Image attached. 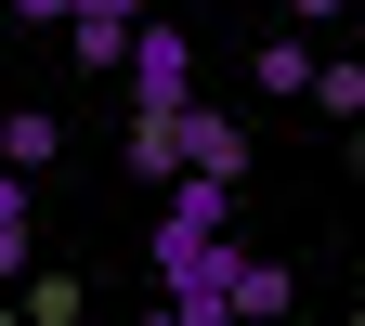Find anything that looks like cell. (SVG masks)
<instances>
[{
  "label": "cell",
  "instance_id": "cell-12",
  "mask_svg": "<svg viewBox=\"0 0 365 326\" xmlns=\"http://www.w3.org/2000/svg\"><path fill=\"white\" fill-rule=\"evenodd\" d=\"M287 14H300V26H339V14H352V0H287Z\"/></svg>",
  "mask_w": 365,
  "mask_h": 326
},
{
  "label": "cell",
  "instance_id": "cell-13",
  "mask_svg": "<svg viewBox=\"0 0 365 326\" xmlns=\"http://www.w3.org/2000/svg\"><path fill=\"white\" fill-rule=\"evenodd\" d=\"M91 14H130V26H144V0H91Z\"/></svg>",
  "mask_w": 365,
  "mask_h": 326
},
{
  "label": "cell",
  "instance_id": "cell-11",
  "mask_svg": "<svg viewBox=\"0 0 365 326\" xmlns=\"http://www.w3.org/2000/svg\"><path fill=\"white\" fill-rule=\"evenodd\" d=\"M0 14H26V26H66V0H0Z\"/></svg>",
  "mask_w": 365,
  "mask_h": 326
},
{
  "label": "cell",
  "instance_id": "cell-6",
  "mask_svg": "<svg viewBox=\"0 0 365 326\" xmlns=\"http://www.w3.org/2000/svg\"><path fill=\"white\" fill-rule=\"evenodd\" d=\"M66 39H78V66L105 78V66L130 53V14H91V0H66Z\"/></svg>",
  "mask_w": 365,
  "mask_h": 326
},
{
  "label": "cell",
  "instance_id": "cell-1",
  "mask_svg": "<svg viewBox=\"0 0 365 326\" xmlns=\"http://www.w3.org/2000/svg\"><path fill=\"white\" fill-rule=\"evenodd\" d=\"M118 78H130V118H170V105H196V39H182V26H130Z\"/></svg>",
  "mask_w": 365,
  "mask_h": 326
},
{
  "label": "cell",
  "instance_id": "cell-4",
  "mask_svg": "<svg viewBox=\"0 0 365 326\" xmlns=\"http://www.w3.org/2000/svg\"><path fill=\"white\" fill-rule=\"evenodd\" d=\"M26 261H39V183H14V170H0V287H14Z\"/></svg>",
  "mask_w": 365,
  "mask_h": 326
},
{
  "label": "cell",
  "instance_id": "cell-2",
  "mask_svg": "<svg viewBox=\"0 0 365 326\" xmlns=\"http://www.w3.org/2000/svg\"><path fill=\"white\" fill-rule=\"evenodd\" d=\"M170 157L196 170V183H248V131L222 118V105H170Z\"/></svg>",
  "mask_w": 365,
  "mask_h": 326
},
{
  "label": "cell",
  "instance_id": "cell-3",
  "mask_svg": "<svg viewBox=\"0 0 365 326\" xmlns=\"http://www.w3.org/2000/svg\"><path fill=\"white\" fill-rule=\"evenodd\" d=\"M287 300H300V274L274 261V248H235V274H222V326H274Z\"/></svg>",
  "mask_w": 365,
  "mask_h": 326
},
{
  "label": "cell",
  "instance_id": "cell-5",
  "mask_svg": "<svg viewBox=\"0 0 365 326\" xmlns=\"http://www.w3.org/2000/svg\"><path fill=\"white\" fill-rule=\"evenodd\" d=\"M0 170H14V183L53 170V105H0Z\"/></svg>",
  "mask_w": 365,
  "mask_h": 326
},
{
  "label": "cell",
  "instance_id": "cell-7",
  "mask_svg": "<svg viewBox=\"0 0 365 326\" xmlns=\"http://www.w3.org/2000/svg\"><path fill=\"white\" fill-rule=\"evenodd\" d=\"M14 287H26V313H39V326H91V300H78V274H39V261H26Z\"/></svg>",
  "mask_w": 365,
  "mask_h": 326
},
{
  "label": "cell",
  "instance_id": "cell-14",
  "mask_svg": "<svg viewBox=\"0 0 365 326\" xmlns=\"http://www.w3.org/2000/svg\"><path fill=\"white\" fill-rule=\"evenodd\" d=\"M144 326H182V313H170V300H157V313H144Z\"/></svg>",
  "mask_w": 365,
  "mask_h": 326
},
{
  "label": "cell",
  "instance_id": "cell-8",
  "mask_svg": "<svg viewBox=\"0 0 365 326\" xmlns=\"http://www.w3.org/2000/svg\"><path fill=\"white\" fill-rule=\"evenodd\" d=\"M130 183H157V196L182 183V157H170V118H130Z\"/></svg>",
  "mask_w": 365,
  "mask_h": 326
},
{
  "label": "cell",
  "instance_id": "cell-10",
  "mask_svg": "<svg viewBox=\"0 0 365 326\" xmlns=\"http://www.w3.org/2000/svg\"><path fill=\"white\" fill-rule=\"evenodd\" d=\"M300 91H313V105H327V118H365V66H313Z\"/></svg>",
  "mask_w": 365,
  "mask_h": 326
},
{
  "label": "cell",
  "instance_id": "cell-15",
  "mask_svg": "<svg viewBox=\"0 0 365 326\" xmlns=\"http://www.w3.org/2000/svg\"><path fill=\"white\" fill-rule=\"evenodd\" d=\"M0 326H14V313H0Z\"/></svg>",
  "mask_w": 365,
  "mask_h": 326
},
{
  "label": "cell",
  "instance_id": "cell-9",
  "mask_svg": "<svg viewBox=\"0 0 365 326\" xmlns=\"http://www.w3.org/2000/svg\"><path fill=\"white\" fill-rule=\"evenodd\" d=\"M300 78H313V39H261V91H274V105H287Z\"/></svg>",
  "mask_w": 365,
  "mask_h": 326
}]
</instances>
